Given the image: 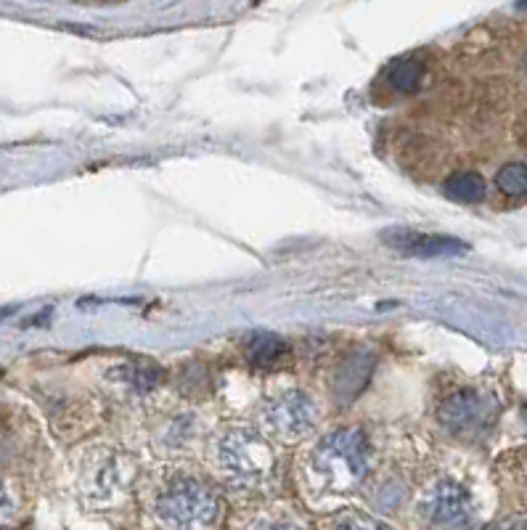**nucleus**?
I'll return each instance as SVG.
<instances>
[{"label": "nucleus", "mask_w": 527, "mask_h": 530, "mask_svg": "<svg viewBox=\"0 0 527 530\" xmlns=\"http://www.w3.org/2000/svg\"><path fill=\"white\" fill-rule=\"evenodd\" d=\"M310 475L334 493L353 491L371 470V440L361 427H337L326 432L310 451Z\"/></svg>", "instance_id": "nucleus-1"}, {"label": "nucleus", "mask_w": 527, "mask_h": 530, "mask_svg": "<svg viewBox=\"0 0 527 530\" xmlns=\"http://www.w3.org/2000/svg\"><path fill=\"white\" fill-rule=\"evenodd\" d=\"M154 512L170 530H207L218 523L220 499L202 480L178 477L159 493Z\"/></svg>", "instance_id": "nucleus-2"}, {"label": "nucleus", "mask_w": 527, "mask_h": 530, "mask_svg": "<svg viewBox=\"0 0 527 530\" xmlns=\"http://www.w3.org/2000/svg\"><path fill=\"white\" fill-rule=\"evenodd\" d=\"M218 470L239 485H260L273 472V451L257 430L234 427L215 448Z\"/></svg>", "instance_id": "nucleus-3"}, {"label": "nucleus", "mask_w": 527, "mask_h": 530, "mask_svg": "<svg viewBox=\"0 0 527 530\" xmlns=\"http://www.w3.org/2000/svg\"><path fill=\"white\" fill-rule=\"evenodd\" d=\"M419 512L427 523L443 530H464L475 520L472 496L456 480L432 483L419 501Z\"/></svg>", "instance_id": "nucleus-4"}, {"label": "nucleus", "mask_w": 527, "mask_h": 530, "mask_svg": "<svg viewBox=\"0 0 527 530\" xmlns=\"http://www.w3.org/2000/svg\"><path fill=\"white\" fill-rule=\"evenodd\" d=\"M318 411L308 395L300 390H287L265 403L263 424L273 438L300 440L316 427Z\"/></svg>", "instance_id": "nucleus-5"}, {"label": "nucleus", "mask_w": 527, "mask_h": 530, "mask_svg": "<svg viewBox=\"0 0 527 530\" xmlns=\"http://www.w3.org/2000/svg\"><path fill=\"white\" fill-rule=\"evenodd\" d=\"M382 242L403 255H411V258H456L469 250V244L456 236L422 234V231H411V228H387L382 231Z\"/></svg>", "instance_id": "nucleus-6"}, {"label": "nucleus", "mask_w": 527, "mask_h": 530, "mask_svg": "<svg viewBox=\"0 0 527 530\" xmlns=\"http://www.w3.org/2000/svg\"><path fill=\"white\" fill-rule=\"evenodd\" d=\"M488 417V401L475 390H459V393L448 395L440 409H437V419L445 430L453 432H467L472 427H480Z\"/></svg>", "instance_id": "nucleus-7"}, {"label": "nucleus", "mask_w": 527, "mask_h": 530, "mask_svg": "<svg viewBox=\"0 0 527 530\" xmlns=\"http://www.w3.org/2000/svg\"><path fill=\"white\" fill-rule=\"evenodd\" d=\"M247 356L255 366H276L289 356V345L281 340L279 334L257 332L249 337Z\"/></svg>", "instance_id": "nucleus-8"}, {"label": "nucleus", "mask_w": 527, "mask_h": 530, "mask_svg": "<svg viewBox=\"0 0 527 530\" xmlns=\"http://www.w3.org/2000/svg\"><path fill=\"white\" fill-rule=\"evenodd\" d=\"M445 197L453 199V202H461V205H475L485 197V181H482L480 173H456L451 175L448 181L443 183Z\"/></svg>", "instance_id": "nucleus-9"}, {"label": "nucleus", "mask_w": 527, "mask_h": 530, "mask_svg": "<svg viewBox=\"0 0 527 530\" xmlns=\"http://www.w3.org/2000/svg\"><path fill=\"white\" fill-rule=\"evenodd\" d=\"M424 64L416 56H406V59L392 61L387 69V80L398 93H414L422 85Z\"/></svg>", "instance_id": "nucleus-10"}, {"label": "nucleus", "mask_w": 527, "mask_h": 530, "mask_svg": "<svg viewBox=\"0 0 527 530\" xmlns=\"http://www.w3.org/2000/svg\"><path fill=\"white\" fill-rule=\"evenodd\" d=\"M496 186L506 197H525L527 194V165L522 162H509L498 170Z\"/></svg>", "instance_id": "nucleus-11"}, {"label": "nucleus", "mask_w": 527, "mask_h": 530, "mask_svg": "<svg viewBox=\"0 0 527 530\" xmlns=\"http://www.w3.org/2000/svg\"><path fill=\"white\" fill-rule=\"evenodd\" d=\"M125 377H128L130 385L146 390V387L157 385L159 377H162V371H159L154 364H133L125 369Z\"/></svg>", "instance_id": "nucleus-12"}, {"label": "nucleus", "mask_w": 527, "mask_h": 530, "mask_svg": "<svg viewBox=\"0 0 527 530\" xmlns=\"http://www.w3.org/2000/svg\"><path fill=\"white\" fill-rule=\"evenodd\" d=\"M334 530H390V528L384 523H379V520H374V517L350 515L345 517V520H339V523L334 525Z\"/></svg>", "instance_id": "nucleus-13"}, {"label": "nucleus", "mask_w": 527, "mask_h": 530, "mask_svg": "<svg viewBox=\"0 0 527 530\" xmlns=\"http://www.w3.org/2000/svg\"><path fill=\"white\" fill-rule=\"evenodd\" d=\"M14 517V496L8 491V485L0 480V530L6 528Z\"/></svg>", "instance_id": "nucleus-14"}, {"label": "nucleus", "mask_w": 527, "mask_h": 530, "mask_svg": "<svg viewBox=\"0 0 527 530\" xmlns=\"http://www.w3.org/2000/svg\"><path fill=\"white\" fill-rule=\"evenodd\" d=\"M263 530H302V528H297V525H292V523H273Z\"/></svg>", "instance_id": "nucleus-15"}, {"label": "nucleus", "mask_w": 527, "mask_h": 530, "mask_svg": "<svg viewBox=\"0 0 527 530\" xmlns=\"http://www.w3.org/2000/svg\"><path fill=\"white\" fill-rule=\"evenodd\" d=\"M512 530H527V523H520V525H514Z\"/></svg>", "instance_id": "nucleus-16"}, {"label": "nucleus", "mask_w": 527, "mask_h": 530, "mask_svg": "<svg viewBox=\"0 0 527 530\" xmlns=\"http://www.w3.org/2000/svg\"><path fill=\"white\" fill-rule=\"evenodd\" d=\"M525 69H527V53H525Z\"/></svg>", "instance_id": "nucleus-17"}]
</instances>
